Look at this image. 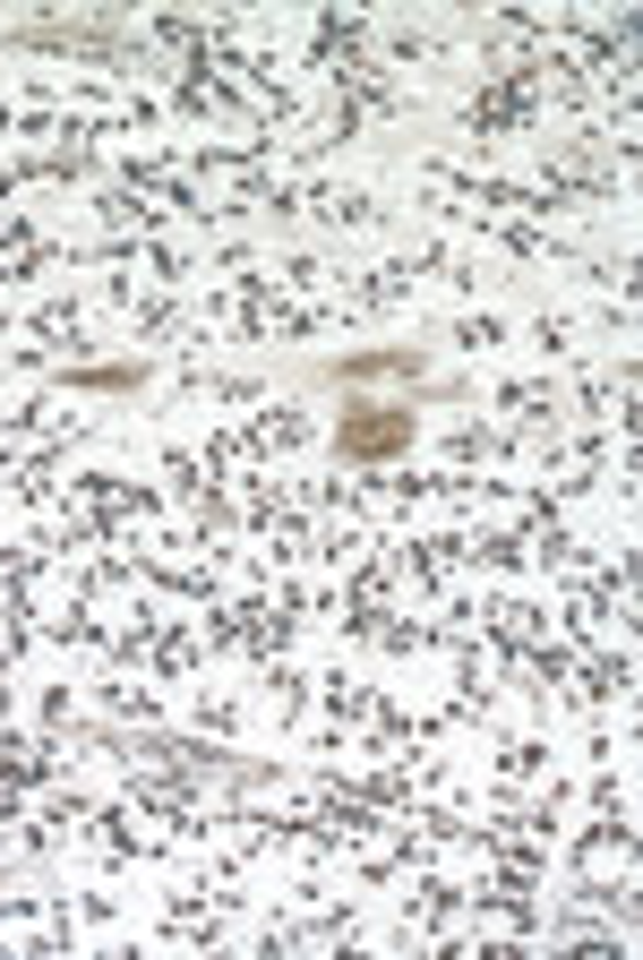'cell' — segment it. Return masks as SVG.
Wrapping results in <instances>:
<instances>
[{
  "label": "cell",
  "instance_id": "cell-1",
  "mask_svg": "<svg viewBox=\"0 0 643 960\" xmlns=\"http://www.w3.org/2000/svg\"><path fill=\"white\" fill-rule=\"evenodd\" d=\"M395 438H404V420H353V429H344V447H360V455L395 447Z\"/></svg>",
  "mask_w": 643,
  "mask_h": 960
}]
</instances>
